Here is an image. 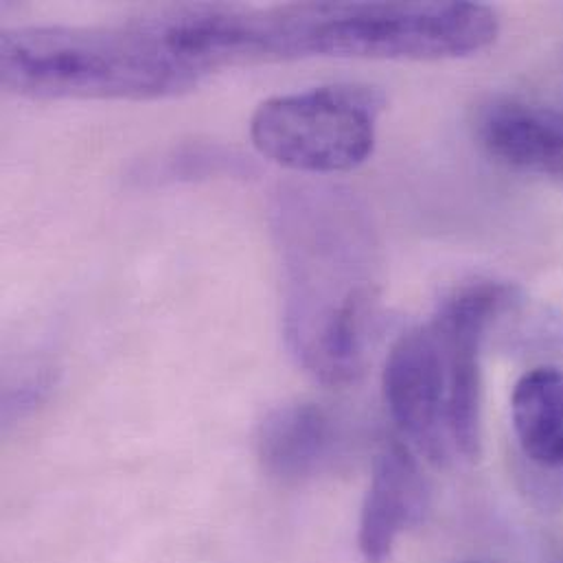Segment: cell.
I'll list each match as a JSON object with an SVG mask.
<instances>
[{"mask_svg": "<svg viewBox=\"0 0 563 563\" xmlns=\"http://www.w3.org/2000/svg\"><path fill=\"white\" fill-rule=\"evenodd\" d=\"M282 257L283 333L296 362L327 386L355 382L377 311L375 242L351 198L287 187L273 211Z\"/></svg>", "mask_w": 563, "mask_h": 563, "instance_id": "1", "label": "cell"}, {"mask_svg": "<svg viewBox=\"0 0 563 563\" xmlns=\"http://www.w3.org/2000/svg\"><path fill=\"white\" fill-rule=\"evenodd\" d=\"M518 302L505 282L452 289L428 322L404 333L384 366V399L408 448L432 465L474 463L483 439V344Z\"/></svg>", "mask_w": 563, "mask_h": 563, "instance_id": "2", "label": "cell"}, {"mask_svg": "<svg viewBox=\"0 0 563 563\" xmlns=\"http://www.w3.org/2000/svg\"><path fill=\"white\" fill-rule=\"evenodd\" d=\"M500 15L483 2H298L233 13L238 64L296 57L459 59L487 51Z\"/></svg>", "mask_w": 563, "mask_h": 563, "instance_id": "3", "label": "cell"}, {"mask_svg": "<svg viewBox=\"0 0 563 563\" xmlns=\"http://www.w3.org/2000/svg\"><path fill=\"white\" fill-rule=\"evenodd\" d=\"M209 73L185 46L176 9L108 26H18L0 37L2 88L31 99H163Z\"/></svg>", "mask_w": 563, "mask_h": 563, "instance_id": "4", "label": "cell"}, {"mask_svg": "<svg viewBox=\"0 0 563 563\" xmlns=\"http://www.w3.org/2000/svg\"><path fill=\"white\" fill-rule=\"evenodd\" d=\"M386 97L371 84H329L264 101L251 121L262 156L302 174H342L375 150Z\"/></svg>", "mask_w": 563, "mask_h": 563, "instance_id": "5", "label": "cell"}, {"mask_svg": "<svg viewBox=\"0 0 563 563\" xmlns=\"http://www.w3.org/2000/svg\"><path fill=\"white\" fill-rule=\"evenodd\" d=\"M430 509V485L415 452L386 443L373 463L357 525V549L366 563L390 562L399 540L417 529Z\"/></svg>", "mask_w": 563, "mask_h": 563, "instance_id": "6", "label": "cell"}, {"mask_svg": "<svg viewBox=\"0 0 563 563\" xmlns=\"http://www.w3.org/2000/svg\"><path fill=\"white\" fill-rule=\"evenodd\" d=\"M476 136L498 163L563 180V108L516 97L492 99L478 110Z\"/></svg>", "mask_w": 563, "mask_h": 563, "instance_id": "7", "label": "cell"}, {"mask_svg": "<svg viewBox=\"0 0 563 563\" xmlns=\"http://www.w3.org/2000/svg\"><path fill=\"white\" fill-rule=\"evenodd\" d=\"M257 456L264 470L287 485L322 474L335 454V421L320 404L289 401L273 408L260 423Z\"/></svg>", "mask_w": 563, "mask_h": 563, "instance_id": "8", "label": "cell"}, {"mask_svg": "<svg viewBox=\"0 0 563 563\" xmlns=\"http://www.w3.org/2000/svg\"><path fill=\"white\" fill-rule=\"evenodd\" d=\"M511 423L531 463L563 470V368L538 366L518 379L511 393Z\"/></svg>", "mask_w": 563, "mask_h": 563, "instance_id": "9", "label": "cell"}, {"mask_svg": "<svg viewBox=\"0 0 563 563\" xmlns=\"http://www.w3.org/2000/svg\"><path fill=\"white\" fill-rule=\"evenodd\" d=\"M251 172L246 158L220 145H185L174 147L152 161L143 176L145 180H198L211 176H240Z\"/></svg>", "mask_w": 563, "mask_h": 563, "instance_id": "10", "label": "cell"}, {"mask_svg": "<svg viewBox=\"0 0 563 563\" xmlns=\"http://www.w3.org/2000/svg\"><path fill=\"white\" fill-rule=\"evenodd\" d=\"M461 563H492V562H461Z\"/></svg>", "mask_w": 563, "mask_h": 563, "instance_id": "11", "label": "cell"}]
</instances>
